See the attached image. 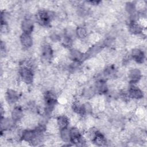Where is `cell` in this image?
Wrapping results in <instances>:
<instances>
[{
	"instance_id": "cell-1",
	"label": "cell",
	"mask_w": 147,
	"mask_h": 147,
	"mask_svg": "<svg viewBox=\"0 0 147 147\" xmlns=\"http://www.w3.org/2000/svg\"><path fill=\"white\" fill-rule=\"evenodd\" d=\"M70 141L77 145L81 146H83L85 143V140L82 137L78 128L72 127L70 129Z\"/></svg>"
},
{
	"instance_id": "cell-2",
	"label": "cell",
	"mask_w": 147,
	"mask_h": 147,
	"mask_svg": "<svg viewBox=\"0 0 147 147\" xmlns=\"http://www.w3.org/2000/svg\"><path fill=\"white\" fill-rule=\"evenodd\" d=\"M20 75L24 83L30 84L33 82V74L32 70L28 67L25 66L20 68Z\"/></svg>"
},
{
	"instance_id": "cell-3",
	"label": "cell",
	"mask_w": 147,
	"mask_h": 147,
	"mask_svg": "<svg viewBox=\"0 0 147 147\" xmlns=\"http://www.w3.org/2000/svg\"><path fill=\"white\" fill-rule=\"evenodd\" d=\"M129 95L132 98L138 99L143 97L144 94L140 88L133 85L129 88Z\"/></svg>"
},
{
	"instance_id": "cell-4",
	"label": "cell",
	"mask_w": 147,
	"mask_h": 147,
	"mask_svg": "<svg viewBox=\"0 0 147 147\" xmlns=\"http://www.w3.org/2000/svg\"><path fill=\"white\" fill-rule=\"evenodd\" d=\"M20 42L24 48H30L33 44V40L30 34L23 33L20 36Z\"/></svg>"
},
{
	"instance_id": "cell-5",
	"label": "cell",
	"mask_w": 147,
	"mask_h": 147,
	"mask_svg": "<svg viewBox=\"0 0 147 147\" xmlns=\"http://www.w3.org/2000/svg\"><path fill=\"white\" fill-rule=\"evenodd\" d=\"M131 56L133 59L138 63L141 64L144 61V60H145L144 53L142 50L138 48H134L132 50Z\"/></svg>"
},
{
	"instance_id": "cell-6",
	"label": "cell",
	"mask_w": 147,
	"mask_h": 147,
	"mask_svg": "<svg viewBox=\"0 0 147 147\" xmlns=\"http://www.w3.org/2000/svg\"><path fill=\"white\" fill-rule=\"evenodd\" d=\"M141 76V72L138 69L133 68L129 71L128 77L131 83H136L138 82L140 80Z\"/></svg>"
},
{
	"instance_id": "cell-7",
	"label": "cell",
	"mask_w": 147,
	"mask_h": 147,
	"mask_svg": "<svg viewBox=\"0 0 147 147\" xmlns=\"http://www.w3.org/2000/svg\"><path fill=\"white\" fill-rule=\"evenodd\" d=\"M92 138V141L98 146H103L106 143L105 137L99 131H95Z\"/></svg>"
},
{
	"instance_id": "cell-8",
	"label": "cell",
	"mask_w": 147,
	"mask_h": 147,
	"mask_svg": "<svg viewBox=\"0 0 147 147\" xmlns=\"http://www.w3.org/2000/svg\"><path fill=\"white\" fill-rule=\"evenodd\" d=\"M21 28L23 33L30 34L33 29V24L30 19H25L21 24Z\"/></svg>"
},
{
	"instance_id": "cell-9",
	"label": "cell",
	"mask_w": 147,
	"mask_h": 147,
	"mask_svg": "<svg viewBox=\"0 0 147 147\" xmlns=\"http://www.w3.org/2000/svg\"><path fill=\"white\" fill-rule=\"evenodd\" d=\"M38 18L40 22L43 25H47L49 23L51 17L49 14L44 10H41L38 13Z\"/></svg>"
},
{
	"instance_id": "cell-10",
	"label": "cell",
	"mask_w": 147,
	"mask_h": 147,
	"mask_svg": "<svg viewBox=\"0 0 147 147\" xmlns=\"http://www.w3.org/2000/svg\"><path fill=\"white\" fill-rule=\"evenodd\" d=\"M69 125V120L65 115H60L57 119V125L59 129L68 127Z\"/></svg>"
},
{
	"instance_id": "cell-11",
	"label": "cell",
	"mask_w": 147,
	"mask_h": 147,
	"mask_svg": "<svg viewBox=\"0 0 147 147\" xmlns=\"http://www.w3.org/2000/svg\"><path fill=\"white\" fill-rule=\"evenodd\" d=\"M18 93L11 89H9L7 91V99L10 103H14L17 102L18 99Z\"/></svg>"
},
{
	"instance_id": "cell-12",
	"label": "cell",
	"mask_w": 147,
	"mask_h": 147,
	"mask_svg": "<svg viewBox=\"0 0 147 147\" xmlns=\"http://www.w3.org/2000/svg\"><path fill=\"white\" fill-rule=\"evenodd\" d=\"M72 109L75 112H76L78 114L80 115L83 116L86 114L84 105H82L79 102H74L72 106Z\"/></svg>"
},
{
	"instance_id": "cell-13",
	"label": "cell",
	"mask_w": 147,
	"mask_h": 147,
	"mask_svg": "<svg viewBox=\"0 0 147 147\" xmlns=\"http://www.w3.org/2000/svg\"><path fill=\"white\" fill-rule=\"evenodd\" d=\"M23 116V113L21 109L19 107H15L11 112V118L14 121L20 120Z\"/></svg>"
},
{
	"instance_id": "cell-14",
	"label": "cell",
	"mask_w": 147,
	"mask_h": 147,
	"mask_svg": "<svg viewBox=\"0 0 147 147\" xmlns=\"http://www.w3.org/2000/svg\"><path fill=\"white\" fill-rule=\"evenodd\" d=\"M60 134L61 139L64 142L70 141V130L68 127L63 128L60 130Z\"/></svg>"
},
{
	"instance_id": "cell-15",
	"label": "cell",
	"mask_w": 147,
	"mask_h": 147,
	"mask_svg": "<svg viewBox=\"0 0 147 147\" xmlns=\"http://www.w3.org/2000/svg\"><path fill=\"white\" fill-rule=\"evenodd\" d=\"M142 29L141 26L138 24H136L134 22H132L129 25V31L135 34H140L142 32Z\"/></svg>"
},
{
	"instance_id": "cell-16",
	"label": "cell",
	"mask_w": 147,
	"mask_h": 147,
	"mask_svg": "<svg viewBox=\"0 0 147 147\" xmlns=\"http://www.w3.org/2000/svg\"><path fill=\"white\" fill-rule=\"evenodd\" d=\"M71 56L73 60H74L75 61L78 62L84 58V55L80 51L76 49H74L71 51Z\"/></svg>"
},
{
	"instance_id": "cell-17",
	"label": "cell",
	"mask_w": 147,
	"mask_h": 147,
	"mask_svg": "<svg viewBox=\"0 0 147 147\" xmlns=\"http://www.w3.org/2000/svg\"><path fill=\"white\" fill-rule=\"evenodd\" d=\"M42 56L47 60L51 58L52 55V50L51 47L48 45H45L42 48Z\"/></svg>"
},
{
	"instance_id": "cell-18",
	"label": "cell",
	"mask_w": 147,
	"mask_h": 147,
	"mask_svg": "<svg viewBox=\"0 0 147 147\" xmlns=\"http://www.w3.org/2000/svg\"><path fill=\"white\" fill-rule=\"evenodd\" d=\"M13 122H14L13 119H10L9 118H3L1 119V126L2 129H9L11 127L13 124Z\"/></svg>"
},
{
	"instance_id": "cell-19",
	"label": "cell",
	"mask_w": 147,
	"mask_h": 147,
	"mask_svg": "<svg viewBox=\"0 0 147 147\" xmlns=\"http://www.w3.org/2000/svg\"><path fill=\"white\" fill-rule=\"evenodd\" d=\"M76 33L77 36L81 39L85 38L87 36V32L86 29L82 26L77 28L76 30Z\"/></svg>"
},
{
	"instance_id": "cell-20",
	"label": "cell",
	"mask_w": 147,
	"mask_h": 147,
	"mask_svg": "<svg viewBox=\"0 0 147 147\" xmlns=\"http://www.w3.org/2000/svg\"><path fill=\"white\" fill-rule=\"evenodd\" d=\"M96 89L99 92H105L107 90V86L103 81H99L96 83Z\"/></svg>"
},
{
	"instance_id": "cell-21",
	"label": "cell",
	"mask_w": 147,
	"mask_h": 147,
	"mask_svg": "<svg viewBox=\"0 0 147 147\" xmlns=\"http://www.w3.org/2000/svg\"><path fill=\"white\" fill-rule=\"evenodd\" d=\"M126 10L128 13H129L130 14H133L134 13L135 10H136L135 5L130 2H129L126 4Z\"/></svg>"
}]
</instances>
